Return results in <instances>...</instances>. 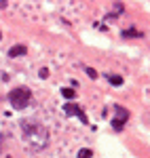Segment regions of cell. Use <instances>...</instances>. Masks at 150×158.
Instances as JSON below:
<instances>
[{
    "mask_svg": "<svg viewBox=\"0 0 150 158\" xmlns=\"http://www.w3.org/2000/svg\"><path fill=\"white\" fill-rule=\"evenodd\" d=\"M21 131H24V139L25 143L32 148V150H42V148H47L49 143V131L40 124L38 120H21Z\"/></svg>",
    "mask_w": 150,
    "mask_h": 158,
    "instance_id": "1",
    "label": "cell"
},
{
    "mask_svg": "<svg viewBox=\"0 0 150 158\" xmlns=\"http://www.w3.org/2000/svg\"><path fill=\"white\" fill-rule=\"evenodd\" d=\"M0 40H2V32H0Z\"/></svg>",
    "mask_w": 150,
    "mask_h": 158,
    "instance_id": "13",
    "label": "cell"
},
{
    "mask_svg": "<svg viewBox=\"0 0 150 158\" xmlns=\"http://www.w3.org/2000/svg\"><path fill=\"white\" fill-rule=\"evenodd\" d=\"M62 110H63V114H66V116H78V120L83 122V124H87V122H89V118H87V114L83 112V108H80V106H76V103H72V101H68Z\"/></svg>",
    "mask_w": 150,
    "mask_h": 158,
    "instance_id": "4",
    "label": "cell"
},
{
    "mask_svg": "<svg viewBox=\"0 0 150 158\" xmlns=\"http://www.w3.org/2000/svg\"><path fill=\"white\" fill-rule=\"evenodd\" d=\"M129 120V110L123 106H114V118H112V129L114 131H123L125 122Z\"/></svg>",
    "mask_w": 150,
    "mask_h": 158,
    "instance_id": "3",
    "label": "cell"
},
{
    "mask_svg": "<svg viewBox=\"0 0 150 158\" xmlns=\"http://www.w3.org/2000/svg\"><path fill=\"white\" fill-rule=\"evenodd\" d=\"M78 158H93V152L89 148H83V150H78Z\"/></svg>",
    "mask_w": 150,
    "mask_h": 158,
    "instance_id": "9",
    "label": "cell"
},
{
    "mask_svg": "<svg viewBox=\"0 0 150 158\" xmlns=\"http://www.w3.org/2000/svg\"><path fill=\"white\" fill-rule=\"evenodd\" d=\"M9 6V2H4V0H0V9H6Z\"/></svg>",
    "mask_w": 150,
    "mask_h": 158,
    "instance_id": "12",
    "label": "cell"
},
{
    "mask_svg": "<svg viewBox=\"0 0 150 158\" xmlns=\"http://www.w3.org/2000/svg\"><path fill=\"white\" fill-rule=\"evenodd\" d=\"M9 101H11V106L15 110H24L32 101V91L25 89V86H17V89H13L9 93Z\"/></svg>",
    "mask_w": 150,
    "mask_h": 158,
    "instance_id": "2",
    "label": "cell"
},
{
    "mask_svg": "<svg viewBox=\"0 0 150 158\" xmlns=\"http://www.w3.org/2000/svg\"><path fill=\"white\" fill-rule=\"evenodd\" d=\"M133 36H142V32H138V30H123V38H133Z\"/></svg>",
    "mask_w": 150,
    "mask_h": 158,
    "instance_id": "8",
    "label": "cell"
},
{
    "mask_svg": "<svg viewBox=\"0 0 150 158\" xmlns=\"http://www.w3.org/2000/svg\"><path fill=\"white\" fill-rule=\"evenodd\" d=\"M85 72L89 74V78H97V72H95L93 68H85Z\"/></svg>",
    "mask_w": 150,
    "mask_h": 158,
    "instance_id": "10",
    "label": "cell"
},
{
    "mask_svg": "<svg viewBox=\"0 0 150 158\" xmlns=\"http://www.w3.org/2000/svg\"><path fill=\"white\" fill-rule=\"evenodd\" d=\"M38 76H40V78H47V76H49V70H47V68H42V70L38 72Z\"/></svg>",
    "mask_w": 150,
    "mask_h": 158,
    "instance_id": "11",
    "label": "cell"
},
{
    "mask_svg": "<svg viewBox=\"0 0 150 158\" xmlns=\"http://www.w3.org/2000/svg\"><path fill=\"white\" fill-rule=\"evenodd\" d=\"M62 97H66L68 101H70V99L76 97V91L72 89V86H66V89H62Z\"/></svg>",
    "mask_w": 150,
    "mask_h": 158,
    "instance_id": "6",
    "label": "cell"
},
{
    "mask_svg": "<svg viewBox=\"0 0 150 158\" xmlns=\"http://www.w3.org/2000/svg\"><path fill=\"white\" fill-rule=\"evenodd\" d=\"M108 82H110L112 86H121V85H123V78L116 76V74H110V76H108Z\"/></svg>",
    "mask_w": 150,
    "mask_h": 158,
    "instance_id": "7",
    "label": "cell"
},
{
    "mask_svg": "<svg viewBox=\"0 0 150 158\" xmlns=\"http://www.w3.org/2000/svg\"><path fill=\"white\" fill-rule=\"evenodd\" d=\"M25 53H28V47H25V44H15V47L9 51V57H11V59L13 57H21Z\"/></svg>",
    "mask_w": 150,
    "mask_h": 158,
    "instance_id": "5",
    "label": "cell"
},
{
    "mask_svg": "<svg viewBox=\"0 0 150 158\" xmlns=\"http://www.w3.org/2000/svg\"><path fill=\"white\" fill-rule=\"evenodd\" d=\"M9 158H11V156H9Z\"/></svg>",
    "mask_w": 150,
    "mask_h": 158,
    "instance_id": "14",
    "label": "cell"
}]
</instances>
